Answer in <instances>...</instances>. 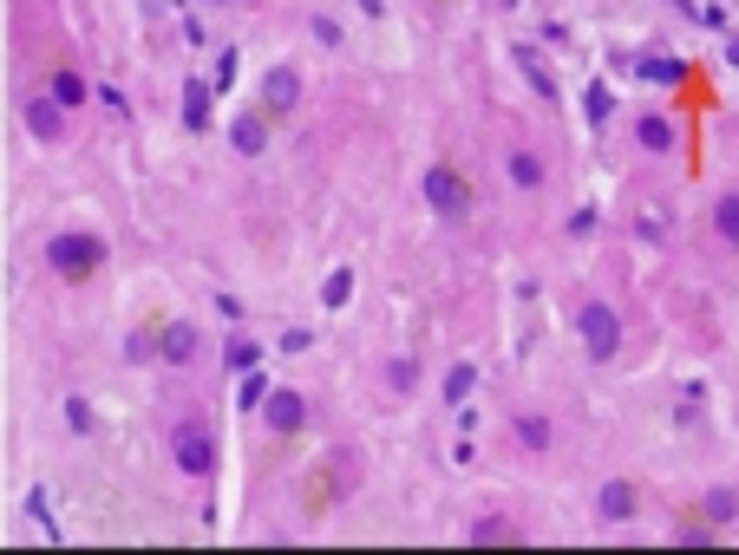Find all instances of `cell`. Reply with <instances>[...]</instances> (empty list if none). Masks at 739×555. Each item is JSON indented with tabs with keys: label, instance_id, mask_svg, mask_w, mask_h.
I'll use <instances>...</instances> for the list:
<instances>
[{
	"label": "cell",
	"instance_id": "1",
	"mask_svg": "<svg viewBox=\"0 0 739 555\" xmlns=\"http://www.w3.org/2000/svg\"><path fill=\"white\" fill-rule=\"evenodd\" d=\"M46 269L60 281H92L98 269H105V235L98 229H60L53 242H46Z\"/></svg>",
	"mask_w": 739,
	"mask_h": 555
},
{
	"label": "cell",
	"instance_id": "2",
	"mask_svg": "<svg viewBox=\"0 0 739 555\" xmlns=\"http://www.w3.org/2000/svg\"><path fill=\"white\" fill-rule=\"evenodd\" d=\"M419 197H426V209H433L439 222H465V216L478 209V190H471V177H465L458 164H426Z\"/></svg>",
	"mask_w": 739,
	"mask_h": 555
},
{
	"label": "cell",
	"instance_id": "3",
	"mask_svg": "<svg viewBox=\"0 0 739 555\" xmlns=\"http://www.w3.org/2000/svg\"><path fill=\"white\" fill-rule=\"evenodd\" d=\"M164 444H170V464H177L184 478H197V484H204V478H217V438H210V425H204V418H177Z\"/></svg>",
	"mask_w": 739,
	"mask_h": 555
},
{
	"label": "cell",
	"instance_id": "4",
	"mask_svg": "<svg viewBox=\"0 0 739 555\" xmlns=\"http://www.w3.org/2000/svg\"><path fill=\"white\" fill-rule=\"evenodd\" d=\"M576 341L590 353V366H608V359L622 353V314H615L608 301H583V307H576Z\"/></svg>",
	"mask_w": 739,
	"mask_h": 555
},
{
	"label": "cell",
	"instance_id": "5",
	"mask_svg": "<svg viewBox=\"0 0 739 555\" xmlns=\"http://www.w3.org/2000/svg\"><path fill=\"white\" fill-rule=\"evenodd\" d=\"M256 412L269 425V438H301V431H308V399H301L295 386H262Z\"/></svg>",
	"mask_w": 739,
	"mask_h": 555
},
{
	"label": "cell",
	"instance_id": "6",
	"mask_svg": "<svg viewBox=\"0 0 739 555\" xmlns=\"http://www.w3.org/2000/svg\"><path fill=\"white\" fill-rule=\"evenodd\" d=\"M642 516V484L635 478H602L595 484V523L602 530H628Z\"/></svg>",
	"mask_w": 739,
	"mask_h": 555
},
{
	"label": "cell",
	"instance_id": "7",
	"mask_svg": "<svg viewBox=\"0 0 739 555\" xmlns=\"http://www.w3.org/2000/svg\"><path fill=\"white\" fill-rule=\"evenodd\" d=\"M138 353H157L164 366H190V359L204 353V327H197V321H164L157 334H145Z\"/></svg>",
	"mask_w": 739,
	"mask_h": 555
},
{
	"label": "cell",
	"instance_id": "8",
	"mask_svg": "<svg viewBox=\"0 0 739 555\" xmlns=\"http://www.w3.org/2000/svg\"><path fill=\"white\" fill-rule=\"evenodd\" d=\"M504 184H511L518 197H543V190H550V157H543L537 144H511V150H504Z\"/></svg>",
	"mask_w": 739,
	"mask_h": 555
},
{
	"label": "cell",
	"instance_id": "9",
	"mask_svg": "<svg viewBox=\"0 0 739 555\" xmlns=\"http://www.w3.org/2000/svg\"><path fill=\"white\" fill-rule=\"evenodd\" d=\"M295 105H301V66H289V60H282V66L262 72V112H269V125H282Z\"/></svg>",
	"mask_w": 739,
	"mask_h": 555
},
{
	"label": "cell",
	"instance_id": "10",
	"mask_svg": "<svg viewBox=\"0 0 739 555\" xmlns=\"http://www.w3.org/2000/svg\"><path fill=\"white\" fill-rule=\"evenodd\" d=\"M20 118H27V138H33V144H66V118H73V112H66L60 98H46V92H33Z\"/></svg>",
	"mask_w": 739,
	"mask_h": 555
},
{
	"label": "cell",
	"instance_id": "11",
	"mask_svg": "<svg viewBox=\"0 0 739 555\" xmlns=\"http://www.w3.org/2000/svg\"><path fill=\"white\" fill-rule=\"evenodd\" d=\"M511 444H518L523 458H550V451H556V418L550 412H518L511 418Z\"/></svg>",
	"mask_w": 739,
	"mask_h": 555
},
{
	"label": "cell",
	"instance_id": "12",
	"mask_svg": "<svg viewBox=\"0 0 739 555\" xmlns=\"http://www.w3.org/2000/svg\"><path fill=\"white\" fill-rule=\"evenodd\" d=\"M485 386V373H478V359H451L439 379V399L445 406H471V392Z\"/></svg>",
	"mask_w": 739,
	"mask_h": 555
},
{
	"label": "cell",
	"instance_id": "13",
	"mask_svg": "<svg viewBox=\"0 0 739 555\" xmlns=\"http://www.w3.org/2000/svg\"><path fill=\"white\" fill-rule=\"evenodd\" d=\"M700 523L707 530H733L739 523V484H714L700 496Z\"/></svg>",
	"mask_w": 739,
	"mask_h": 555
},
{
	"label": "cell",
	"instance_id": "14",
	"mask_svg": "<svg viewBox=\"0 0 739 555\" xmlns=\"http://www.w3.org/2000/svg\"><path fill=\"white\" fill-rule=\"evenodd\" d=\"M229 144H236L242 157H262V150H269V112H262V105H256V112H242V118L229 125Z\"/></svg>",
	"mask_w": 739,
	"mask_h": 555
},
{
	"label": "cell",
	"instance_id": "15",
	"mask_svg": "<svg viewBox=\"0 0 739 555\" xmlns=\"http://www.w3.org/2000/svg\"><path fill=\"white\" fill-rule=\"evenodd\" d=\"M635 144H642L648 157H667V150H674V118H667V112H642V118H635Z\"/></svg>",
	"mask_w": 739,
	"mask_h": 555
},
{
	"label": "cell",
	"instance_id": "16",
	"mask_svg": "<svg viewBox=\"0 0 739 555\" xmlns=\"http://www.w3.org/2000/svg\"><path fill=\"white\" fill-rule=\"evenodd\" d=\"M85 92H92V85H85V72H79V66H53V78H46V98H60L66 112H79V105H85Z\"/></svg>",
	"mask_w": 739,
	"mask_h": 555
},
{
	"label": "cell",
	"instance_id": "17",
	"mask_svg": "<svg viewBox=\"0 0 739 555\" xmlns=\"http://www.w3.org/2000/svg\"><path fill=\"white\" fill-rule=\"evenodd\" d=\"M714 242H720V249H739V190H720V197H714Z\"/></svg>",
	"mask_w": 739,
	"mask_h": 555
},
{
	"label": "cell",
	"instance_id": "18",
	"mask_svg": "<svg viewBox=\"0 0 739 555\" xmlns=\"http://www.w3.org/2000/svg\"><path fill=\"white\" fill-rule=\"evenodd\" d=\"M184 125H190V132H204V125H210V85H204V78H190V85H184Z\"/></svg>",
	"mask_w": 739,
	"mask_h": 555
},
{
	"label": "cell",
	"instance_id": "19",
	"mask_svg": "<svg viewBox=\"0 0 739 555\" xmlns=\"http://www.w3.org/2000/svg\"><path fill=\"white\" fill-rule=\"evenodd\" d=\"M471 543H518V523L491 510V516H478V523H471Z\"/></svg>",
	"mask_w": 739,
	"mask_h": 555
},
{
	"label": "cell",
	"instance_id": "20",
	"mask_svg": "<svg viewBox=\"0 0 739 555\" xmlns=\"http://www.w3.org/2000/svg\"><path fill=\"white\" fill-rule=\"evenodd\" d=\"M386 386H393V392L406 399V392L419 386V359H406V353H399V359H386Z\"/></svg>",
	"mask_w": 739,
	"mask_h": 555
},
{
	"label": "cell",
	"instance_id": "21",
	"mask_svg": "<svg viewBox=\"0 0 739 555\" xmlns=\"http://www.w3.org/2000/svg\"><path fill=\"white\" fill-rule=\"evenodd\" d=\"M347 294H354V269H334L327 287H321V301H327V307H347Z\"/></svg>",
	"mask_w": 739,
	"mask_h": 555
},
{
	"label": "cell",
	"instance_id": "22",
	"mask_svg": "<svg viewBox=\"0 0 739 555\" xmlns=\"http://www.w3.org/2000/svg\"><path fill=\"white\" fill-rule=\"evenodd\" d=\"M66 425H73V431H92V406H85V399H66Z\"/></svg>",
	"mask_w": 739,
	"mask_h": 555
},
{
	"label": "cell",
	"instance_id": "23",
	"mask_svg": "<svg viewBox=\"0 0 739 555\" xmlns=\"http://www.w3.org/2000/svg\"><path fill=\"white\" fill-rule=\"evenodd\" d=\"M229 366H236V373L256 366V341H229Z\"/></svg>",
	"mask_w": 739,
	"mask_h": 555
},
{
	"label": "cell",
	"instance_id": "24",
	"mask_svg": "<svg viewBox=\"0 0 739 555\" xmlns=\"http://www.w3.org/2000/svg\"><path fill=\"white\" fill-rule=\"evenodd\" d=\"M498 7H504V13H511V7H518V0H498Z\"/></svg>",
	"mask_w": 739,
	"mask_h": 555
}]
</instances>
